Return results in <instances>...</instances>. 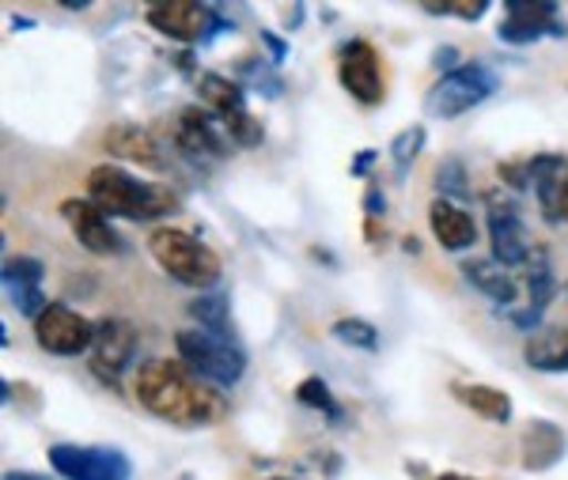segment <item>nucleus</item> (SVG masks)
Listing matches in <instances>:
<instances>
[{
	"label": "nucleus",
	"mask_w": 568,
	"mask_h": 480,
	"mask_svg": "<svg viewBox=\"0 0 568 480\" xmlns=\"http://www.w3.org/2000/svg\"><path fill=\"white\" fill-rule=\"evenodd\" d=\"M133 394L152 417L175 423V428L197 431V428H216L227 420L232 405L227 397L209 386L205 378H197L182 359H144L136 367Z\"/></svg>",
	"instance_id": "nucleus-1"
},
{
	"label": "nucleus",
	"mask_w": 568,
	"mask_h": 480,
	"mask_svg": "<svg viewBox=\"0 0 568 480\" xmlns=\"http://www.w3.org/2000/svg\"><path fill=\"white\" fill-rule=\"evenodd\" d=\"M88 201H95L106 216L118 219H133V224H149V219H163L175 216L182 208L179 193L171 186H160V182H144L136 174L110 167V163H99L88 174Z\"/></svg>",
	"instance_id": "nucleus-2"
},
{
	"label": "nucleus",
	"mask_w": 568,
	"mask_h": 480,
	"mask_svg": "<svg viewBox=\"0 0 568 480\" xmlns=\"http://www.w3.org/2000/svg\"><path fill=\"white\" fill-rule=\"evenodd\" d=\"M149 254L182 288L201 292V288H213L220 280V257L201 238L186 235L179 227H155L149 235Z\"/></svg>",
	"instance_id": "nucleus-3"
},
{
	"label": "nucleus",
	"mask_w": 568,
	"mask_h": 480,
	"mask_svg": "<svg viewBox=\"0 0 568 480\" xmlns=\"http://www.w3.org/2000/svg\"><path fill=\"white\" fill-rule=\"evenodd\" d=\"M500 88V76L481 61H466L455 72L439 76L425 95V114L439 118V122H455V118L470 114L474 106H481L493 91Z\"/></svg>",
	"instance_id": "nucleus-4"
},
{
	"label": "nucleus",
	"mask_w": 568,
	"mask_h": 480,
	"mask_svg": "<svg viewBox=\"0 0 568 480\" xmlns=\"http://www.w3.org/2000/svg\"><path fill=\"white\" fill-rule=\"evenodd\" d=\"M194 88H197L201 106L220 118V125L232 136V144H240V147L262 144L265 133H262L258 118H251V110H246V88L240 80L220 76V72H197Z\"/></svg>",
	"instance_id": "nucleus-5"
},
{
	"label": "nucleus",
	"mask_w": 568,
	"mask_h": 480,
	"mask_svg": "<svg viewBox=\"0 0 568 480\" xmlns=\"http://www.w3.org/2000/svg\"><path fill=\"white\" fill-rule=\"evenodd\" d=\"M175 348H179V359L190 367L197 378H205L209 386H235L246 371V356L235 340H224V337H213L205 329H182L175 337Z\"/></svg>",
	"instance_id": "nucleus-6"
},
{
	"label": "nucleus",
	"mask_w": 568,
	"mask_h": 480,
	"mask_svg": "<svg viewBox=\"0 0 568 480\" xmlns=\"http://www.w3.org/2000/svg\"><path fill=\"white\" fill-rule=\"evenodd\" d=\"M144 23L186 45H201L224 31H235V23H224L213 8L197 4V0H160V4H149L144 8Z\"/></svg>",
	"instance_id": "nucleus-7"
},
{
	"label": "nucleus",
	"mask_w": 568,
	"mask_h": 480,
	"mask_svg": "<svg viewBox=\"0 0 568 480\" xmlns=\"http://www.w3.org/2000/svg\"><path fill=\"white\" fill-rule=\"evenodd\" d=\"M136 348H141V337H136L133 321H125V318L95 321V340H91V356H88L91 375L106 386H118L122 375L133 367Z\"/></svg>",
	"instance_id": "nucleus-8"
},
{
	"label": "nucleus",
	"mask_w": 568,
	"mask_h": 480,
	"mask_svg": "<svg viewBox=\"0 0 568 480\" xmlns=\"http://www.w3.org/2000/svg\"><path fill=\"white\" fill-rule=\"evenodd\" d=\"M50 466L65 480H133V461L118 447L58 442V447H50Z\"/></svg>",
	"instance_id": "nucleus-9"
},
{
	"label": "nucleus",
	"mask_w": 568,
	"mask_h": 480,
	"mask_svg": "<svg viewBox=\"0 0 568 480\" xmlns=\"http://www.w3.org/2000/svg\"><path fill=\"white\" fill-rule=\"evenodd\" d=\"M337 80L361 106H379L387 99L379 50L368 39H353L337 50Z\"/></svg>",
	"instance_id": "nucleus-10"
},
{
	"label": "nucleus",
	"mask_w": 568,
	"mask_h": 480,
	"mask_svg": "<svg viewBox=\"0 0 568 480\" xmlns=\"http://www.w3.org/2000/svg\"><path fill=\"white\" fill-rule=\"evenodd\" d=\"M34 340H39L42 353L50 356H80L91 353V340H95V321H88L84 314L61 307V303H50L39 318H34Z\"/></svg>",
	"instance_id": "nucleus-11"
},
{
	"label": "nucleus",
	"mask_w": 568,
	"mask_h": 480,
	"mask_svg": "<svg viewBox=\"0 0 568 480\" xmlns=\"http://www.w3.org/2000/svg\"><path fill=\"white\" fill-rule=\"evenodd\" d=\"M497 39L508 45H535L538 39H565V23L557 16V4L549 0H508L504 4V20L497 23Z\"/></svg>",
	"instance_id": "nucleus-12"
},
{
	"label": "nucleus",
	"mask_w": 568,
	"mask_h": 480,
	"mask_svg": "<svg viewBox=\"0 0 568 480\" xmlns=\"http://www.w3.org/2000/svg\"><path fill=\"white\" fill-rule=\"evenodd\" d=\"M220 118L209 114V110H179V118L171 122V141L182 155H190V160H220V155H227V141L232 136L220 133L216 129Z\"/></svg>",
	"instance_id": "nucleus-13"
},
{
	"label": "nucleus",
	"mask_w": 568,
	"mask_h": 480,
	"mask_svg": "<svg viewBox=\"0 0 568 480\" xmlns=\"http://www.w3.org/2000/svg\"><path fill=\"white\" fill-rule=\"evenodd\" d=\"M61 216L69 219L72 235L84 251L99 254V257H110V254H122V235L110 224V216L95 201H80V197H69L61 201Z\"/></svg>",
	"instance_id": "nucleus-14"
},
{
	"label": "nucleus",
	"mask_w": 568,
	"mask_h": 480,
	"mask_svg": "<svg viewBox=\"0 0 568 480\" xmlns=\"http://www.w3.org/2000/svg\"><path fill=\"white\" fill-rule=\"evenodd\" d=\"M489 246H493V262H500L504 269H519L535 254L524 216L508 201L504 205H489Z\"/></svg>",
	"instance_id": "nucleus-15"
},
{
	"label": "nucleus",
	"mask_w": 568,
	"mask_h": 480,
	"mask_svg": "<svg viewBox=\"0 0 568 480\" xmlns=\"http://www.w3.org/2000/svg\"><path fill=\"white\" fill-rule=\"evenodd\" d=\"M530 163V193L538 197L546 224H568V163L561 155H535Z\"/></svg>",
	"instance_id": "nucleus-16"
},
{
	"label": "nucleus",
	"mask_w": 568,
	"mask_h": 480,
	"mask_svg": "<svg viewBox=\"0 0 568 480\" xmlns=\"http://www.w3.org/2000/svg\"><path fill=\"white\" fill-rule=\"evenodd\" d=\"M565 450L568 436L554 420H530L524 436H519V466L527 473H546V469H554L565 458Z\"/></svg>",
	"instance_id": "nucleus-17"
},
{
	"label": "nucleus",
	"mask_w": 568,
	"mask_h": 480,
	"mask_svg": "<svg viewBox=\"0 0 568 480\" xmlns=\"http://www.w3.org/2000/svg\"><path fill=\"white\" fill-rule=\"evenodd\" d=\"M103 147L114 160H125V163H136V167H152V171H163L168 167V160H163L160 144H155V136L149 129L141 125H110L103 133Z\"/></svg>",
	"instance_id": "nucleus-18"
},
{
	"label": "nucleus",
	"mask_w": 568,
	"mask_h": 480,
	"mask_svg": "<svg viewBox=\"0 0 568 480\" xmlns=\"http://www.w3.org/2000/svg\"><path fill=\"white\" fill-rule=\"evenodd\" d=\"M428 227H433L436 243L452 254H463L478 243V224H474L470 212L459 208L455 201L436 197L433 205H428Z\"/></svg>",
	"instance_id": "nucleus-19"
},
{
	"label": "nucleus",
	"mask_w": 568,
	"mask_h": 480,
	"mask_svg": "<svg viewBox=\"0 0 568 480\" xmlns=\"http://www.w3.org/2000/svg\"><path fill=\"white\" fill-rule=\"evenodd\" d=\"M463 280L470 284V288H478L485 299L497 303V307L508 310L511 303L519 299V284L516 276H511V269H504L500 262H485V257H466V262L459 265Z\"/></svg>",
	"instance_id": "nucleus-20"
},
{
	"label": "nucleus",
	"mask_w": 568,
	"mask_h": 480,
	"mask_svg": "<svg viewBox=\"0 0 568 480\" xmlns=\"http://www.w3.org/2000/svg\"><path fill=\"white\" fill-rule=\"evenodd\" d=\"M452 397L459 405L474 412V417L489 420V423H511L516 417V405H511V397L497 390V386H485V382H455L452 386Z\"/></svg>",
	"instance_id": "nucleus-21"
},
{
	"label": "nucleus",
	"mask_w": 568,
	"mask_h": 480,
	"mask_svg": "<svg viewBox=\"0 0 568 480\" xmlns=\"http://www.w3.org/2000/svg\"><path fill=\"white\" fill-rule=\"evenodd\" d=\"M524 359H527L530 371L568 375V329H561V326L538 329V334L527 340Z\"/></svg>",
	"instance_id": "nucleus-22"
},
{
	"label": "nucleus",
	"mask_w": 568,
	"mask_h": 480,
	"mask_svg": "<svg viewBox=\"0 0 568 480\" xmlns=\"http://www.w3.org/2000/svg\"><path fill=\"white\" fill-rule=\"evenodd\" d=\"M190 318L197 321V329L213 337H224V340H235V326H232V299L224 292H209V295H197L190 303Z\"/></svg>",
	"instance_id": "nucleus-23"
},
{
	"label": "nucleus",
	"mask_w": 568,
	"mask_h": 480,
	"mask_svg": "<svg viewBox=\"0 0 568 480\" xmlns=\"http://www.w3.org/2000/svg\"><path fill=\"white\" fill-rule=\"evenodd\" d=\"M329 334L345 348H361V353H375V348H379V329L364 318H337L334 326H329Z\"/></svg>",
	"instance_id": "nucleus-24"
},
{
	"label": "nucleus",
	"mask_w": 568,
	"mask_h": 480,
	"mask_svg": "<svg viewBox=\"0 0 568 480\" xmlns=\"http://www.w3.org/2000/svg\"><path fill=\"white\" fill-rule=\"evenodd\" d=\"M436 190L444 201H466L470 197V178H466V167L459 155H447V160H439L436 167Z\"/></svg>",
	"instance_id": "nucleus-25"
},
{
	"label": "nucleus",
	"mask_w": 568,
	"mask_h": 480,
	"mask_svg": "<svg viewBox=\"0 0 568 480\" xmlns=\"http://www.w3.org/2000/svg\"><path fill=\"white\" fill-rule=\"evenodd\" d=\"M296 401L300 405H307V409H318V412H326L334 423H342V405H337V397L329 394V386H326V378H304V382L296 386Z\"/></svg>",
	"instance_id": "nucleus-26"
},
{
	"label": "nucleus",
	"mask_w": 568,
	"mask_h": 480,
	"mask_svg": "<svg viewBox=\"0 0 568 480\" xmlns=\"http://www.w3.org/2000/svg\"><path fill=\"white\" fill-rule=\"evenodd\" d=\"M425 141H428L425 125H409V129H402V133L394 136V144H390V160H394V167H398L402 174H406V171L417 163V155L425 152Z\"/></svg>",
	"instance_id": "nucleus-27"
},
{
	"label": "nucleus",
	"mask_w": 568,
	"mask_h": 480,
	"mask_svg": "<svg viewBox=\"0 0 568 480\" xmlns=\"http://www.w3.org/2000/svg\"><path fill=\"white\" fill-rule=\"evenodd\" d=\"M235 80H240L243 88H254L258 95L265 99H281L284 95V84H281V76L277 72H270L265 64L258 61H243L240 69H235Z\"/></svg>",
	"instance_id": "nucleus-28"
},
{
	"label": "nucleus",
	"mask_w": 568,
	"mask_h": 480,
	"mask_svg": "<svg viewBox=\"0 0 568 480\" xmlns=\"http://www.w3.org/2000/svg\"><path fill=\"white\" fill-rule=\"evenodd\" d=\"M4 295H8V303L16 307V314H23V318H39V314L50 307L45 303V295H42V284H12V280H4Z\"/></svg>",
	"instance_id": "nucleus-29"
},
{
	"label": "nucleus",
	"mask_w": 568,
	"mask_h": 480,
	"mask_svg": "<svg viewBox=\"0 0 568 480\" xmlns=\"http://www.w3.org/2000/svg\"><path fill=\"white\" fill-rule=\"evenodd\" d=\"M428 16H459V20H481L489 12V0H447V4H425Z\"/></svg>",
	"instance_id": "nucleus-30"
},
{
	"label": "nucleus",
	"mask_w": 568,
	"mask_h": 480,
	"mask_svg": "<svg viewBox=\"0 0 568 480\" xmlns=\"http://www.w3.org/2000/svg\"><path fill=\"white\" fill-rule=\"evenodd\" d=\"M497 178L504 186H511L516 193H530V163H500L497 167Z\"/></svg>",
	"instance_id": "nucleus-31"
},
{
	"label": "nucleus",
	"mask_w": 568,
	"mask_h": 480,
	"mask_svg": "<svg viewBox=\"0 0 568 480\" xmlns=\"http://www.w3.org/2000/svg\"><path fill=\"white\" fill-rule=\"evenodd\" d=\"M258 42L265 45V50H270V61L273 64H284V61H288V42H284V39H277V34H273V31H258Z\"/></svg>",
	"instance_id": "nucleus-32"
},
{
	"label": "nucleus",
	"mask_w": 568,
	"mask_h": 480,
	"mask_svg": "<svg viewBox=\"0 0 568 480\" xmlns=\"http://www.w3.org/2000/svg\"><path fill=\"white\" fill-rule=\"evenodd\" d=\"M433 64L439 69V76H447V72H455V69H459V64H466V61L459 58V50H455V45H439Z\"/></svg>",
	"instance_id": "nucleus-33"
},
{
	"label": "nucleus",
	"mask_w": 568,
	"mask_h": 480,
	"mask_svg": "<svg viewBox=\"0 0 568 480\" xmlns=\"http://www.w3.org/2000/svg\"><path fill=\"white\" fill-rule=\"evenodd\" d=\"M375 163H379V152H375V147H368V152H356V155H353L349 174H353V178H368Z\"/></svg>",
	"instance_id": "nucleus-34"
},
{
	"label": "nucleus",
	"mask_w": 568,
	"mask_h": 480,
	"mask_svg": "<svg viewBox=\"0 0 568 480\" xmlns=\"http://www.w3.org/2000/svg\"><path fill=\"white\" fill-rule=\"evenodd\" d=\"M364 208H368V219H375V216H383L387 212V197H383V190H368L364 193Z\"/></svg>",
	"instance_id": "nucleus-35"
},
{
	"label": "nucleus",
	"mask_w": 568,
	"mask_h": 480,
	"mask_svg": "<svg viewBox=\"0 0 568 480\" xmlns=\"http://www.w3.org/2000/svg\"><path fill=\"white\" fill-rule=\"evenodd\" d=\"M4 480H45V477H39V473H27V469H12Z\"/></svg>",
	"instance_id": "nucleus-36"
},
{
	"label": "nucleus",
	"mask_w": 568,
	"mask_h": 480,
	"mask_svg": "<svg viewBox=\"0 0 568 480\" xmlns=\"http://www.w3.org/2000/svg\"><path fill=\"white\" fill-rule=\"evenodd\" d=\"M12 27H20V31H27V27H34V20H27V16H12Z\"/></svg>",
	"instance_id": "nucleus-37"
},
{
	"label": "nucleus",
	"mask_w": 568,
	"mask_h": 480,
	"mask_svg": "<svg viewBox=\"0 0 568 480\" xmlns=\"http://www.w3.org/2000/svg\"><path fill=\"white\" fill-rule=\"evenodd\" d=\"M436 480H478V477H463V473H439Z\"/></svg>",
	"instance_id": "nucleus-38"
},
{
	"label": "nucleus",
	"mask_w": 568,
	"mask_h": 480,
	"mask_svg": "<svg viewBox=\"0 0 568 480\" xmlns=\"http://www.w3.org/2000/svg\"><path fill=\"white\" fill-rule=\"evenodd\" d=\"M270 480H288V477H270Z\"/></svg>",
	"instance_id": "nucleus-39"
}]
</instances>
